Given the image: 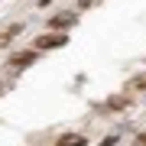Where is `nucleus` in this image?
<instances>
[{"instance_id": "obj_8", "label": "nucleus", "mask_w": 146, "mask_h": 146, "mask_svg": "<svg viewBox=\"0 0 146 146\" xmlns=\"http://www.w3.org/2000/svg\"><path fill=\"white\" fill-rule=\"evenodd\" d=\"M91 3H98V0H81V7H91Z\"/></svg>"}, {"instance_id": "obj_7", "label": "nucleus", "mask_w": 146, "mask_h": 146, "mask_svg": "<svg viewBox=\"0 0 146 146\" xmlns=\"http://www.w3.org/2000/svg\"><path fill=\"white\" fill-rule=\"evenodd\" d=\"M136 146H146V133H140V136H136Z\"/></svg>"}, {"instance_id": "obj_4", "label": "nucleus", "mask_w": 146, "mask_h": 146, "mask_svg": "<svg viewBox=\"0 0 146 146\" xmlns=\"http://www.w3.org/2000/svg\"><path fill=\"white\" fill-rule=\"evenodd\" d=\"M52 29H68V26H75V16L72 13H65V16H52Z\"/></svg>"}, {"instance_id": "obj_1", "label": "nucleus", "mask_w": 146, "mask_h": 146, "mask_svg": "<svg viewBox=\"0 0 146 146\" xmlns=\"http://www.w3.org/2000/svg\"><path fill=\"white\" fill-rule=\"evenodd\" d=\"M65 36H62V33H49V36H39L36 39V52H39V49H62L65 46Z\"/></svg>"}, {"instance_id": "obj_5", "label": "nucleus", "mask_w": 146, "mask_h": 146, "mask_svg": "<svg viewBox=\"0 0 146 146\" xmlns=\"http://www.w3.org/2000/svg\"><path fill=\"white\" fill-rule=\"evenodd\" d=\"M16 33H20V26H10L7 33H0V49H3L7 42H10V36H16Z\"/></svg>"}, {"instance_id": "obj_2", "label": "nucleus", "mask_w": 146, "mask_h": 146, "mask_svg": "<svg viewBox=\"0 0 146 146\" xmlns=\"http://www.w3.org/2000/svg\"><path fill=\"white\" fill-rule=\"evenodd\" d=\"M33 62H36V49H29V52H16L13 58H10V65H33Z\"/></svg>"}, {"instance_id": "obj_6", "label": "nucleus", "mask_w": 146, "mask_h": 146, "mask_svg": "<svg viewBox=\"0 0 146 146\" xmlns=\"http://www.w3.org/2000/svg\"><path fill=\"white\" fill-rule=\"evenodd\" d=\"M123 104H127V98H110V101H107V107H117V110L123 107Z\"/></svg>"}, {"instance_id": "obj_3", "label": "nucleus", "mask_w": 146, "mask_h": 146, "mask_svg": "<svg viewBox=\"0 0 146 146\" xmlns=\"http://www.w3.org/2000/svg\"><path fill=\"white\" fill-rule=\"evenodd\" d=\"M88 140H84L81 133H65V136H58V146H84Z\"/></svg>"}]
</instances>
